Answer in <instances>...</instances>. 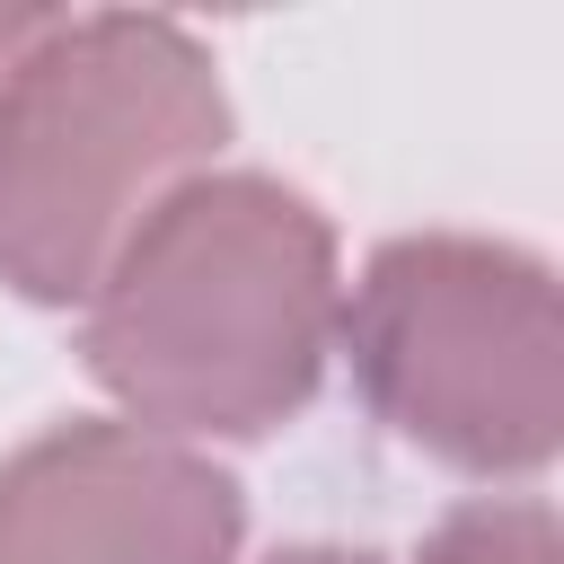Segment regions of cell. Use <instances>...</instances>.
Listing matches in <instances>:
<instances>
[{"label": "cell", "mask_w": 564, "mask_h": 564, "mask_svg": "<svg viewBox=\"0 0 564 564\" xmlns=\"http://www.w3.org/2000/svg\"><path fill=\"white\" fill-rule=\"evenodd\" d=\"M335 229L282 176H185L141 212L88 291L79 352L141 432L264 441L335 352Z\"/></svg>", "instance_id": "6da1fadb"}, {"label": "cell", "mask_w": 564, "mask_h": 564, "mask_svg": "<svg viewBox=\"0 0 564 564\" xmlns=\"http://www.w3.org/2000/svg\"><path fill=\"white\" fill-rule=\"evenodd\" d=\"M220 141L229 88L176 18L53 9L0 79V282L35 308L88 300L141 212Z\"/></svg>", "instance_id": "7a4b0ae2"}, {"label": "cell", "mask_w": 564, "mask_h": 564, "mask_svg": "<svg viewBox=\"0 0 564 564\" xmlns=\"http://www.w3.org/2000/svg\"><path fill=\"white\" fill-rule=\"evenodd\" d=\"M344 352L370 414L458 476H538L564 449V308L529 247L388 238L352 282Z\"/></svg>", "instance_id": "3957f363"}, {"label": "cell", "mask_w": 564, "mask_h": 564, "mask_svg": "<svg viewBox=\"0 0 564 564\" xmlns=\"http://www.w3.org/2000/svg\"><path fill=\"white\" fill-rule=\"evenodd\" d=\"M247 494L203 449L70 414L0 458V564H238Z\"/></svg>", "instance_id": "277c9868"}, {"label": "cell", "mask_w": 564, "mask_h": 564, "mask_svg": "<svg viewBox=\"0 0 564 564\" xmlns=\"http://www.w3.org/2000/svg\"><path fill=\"white\" fill-rule=\"evenodd\" d=\"M423 564H564V529L538 494L511 502H467L423 538Z\"/></svg>", "instance_id": "5b68a950"}, {"label": "cell", "mask_w": 564, "mask_h": 564, "mask_svg": "<svg viewBox=\"0 0 564 564\" xmlns=\"http://www.w3.org/2000/svg\"><path fill=\"white\" fill-rule=\"evenodd\" d=\"M44 18H53V9H0V79H9V62L44 35Z\"/></svg>", "instance_id": "8992f818"}, {"label": "cell", "mask_w": 564, "mask_h": 564, "mask_svg": "<svg viewBox=\"0 0 564 564\" xmlns=\"http://www.w3.org/2000/svg\"><path fill=\"white\" fill-rule=\"evenodd\" d=\"M264 564H379V555H361V546H282Z\"/></svg>", "instance_id": "52a82bcc"}]
</instances>
